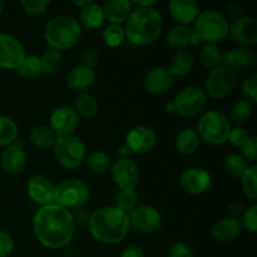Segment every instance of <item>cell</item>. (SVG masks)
Returning a JSON list of instances; mask_svg holds the SVG:
<instances>
[{
  "mask_svg": "<svg viewBox=\"0 0 257 257\" xmlns=\"http://www.w3.org/2000/svg\"><path fill=\"white\" fill-rule=\"evenodd\" d=\"M35 237L43 246L52 250L65 247L75 235V221L68 208L57 203L43 206L33 217Z\"/></svg>",
  "mask_w": 257,
  "mask_h": 257,
  "instance_id": "cell-1",
  "label": "cell"
},
{
  "mask_svg": "<svg viewBox=\"0 0 257 257\" xmlns=\"http://www.w3.org/2000/svg\"><path fill=\"white\" fill-rule=\"evenodd\" d=\"M88 228L95 241L104 245H117L124 241L131 230L128 213L115 206L99 207L90 215Z\"/></svg>",
  "mask_w": 257,
  "mask_h": 257,
  "instance_id": "cell-2",
  "label": "cell"
},
{
  "mask_svg": "<svg viewBox=\"0 0 257 257\" xmlns=\"http://www.w3.org/2000/svg\"><path fill=\"white\" fill-rule=\"evenodd\" d=\"M162 29V14L156 8L136 7L125 22V39L137 47H146L160 38Z\"/></svg>",
  "mask_w": 257,
  "mask_h": 257,
  "instance_id": "cell-3",
  "label": "cell"
},
{
  "mask_svg": "<svg viewBox=\"0 0 257 257\" xmlns=\"http://www.w3.org/2000/svg\"><path fill=\"white\" fill-rule=\"evenodd\" d=\"M82 37L79 22L70 15H57L47 23L44 28V39L50 49L68 50L74 47Z\"/></svg>",
  "mask_w": 257,
  "mask_h": 257,
  "instance_id": "cell-4",
  "label": "cell"
},
{
  "mask_svg": "<svg viewBox=\"0 0 257 257\" xmlns=\"http://www.w3.org/2000/svg\"><path fill=\"white\" fill-rule=\"evenodd\" d=\"M193 24V33L197 39L205 44L223 42L230 33L227 18L216 9H207L200 13Z\"/></svg>",
  "mask_w": 257,
  "mask_h": 257,
  "instance_id": "cell-5",
  "label": "cell"
},
{
  "mask_svg": "<svg viewBox=\"0 0 257 257\" xmlns=\"http://www.w3.org/2000/svg\"><path fill=\"white\" fill-rule=\"evenodd\" d=\"M231 123L220 110H208L203 113L197 122L196 132L200 140L211 146H222L227 142L231 132Z\"/></svg>",
  "mask_w": 257,
  "mask_h": 257,
  "instance_id": "cell-6",
  "label": "cell"
},
{
  "mask_svg": "<svg viewBox=\"0 0 257 257\" xmlns=\"http://www.w3.org/2000/svg\"><path fill=\"white\" fill-rule=\"evenodd\" d=\"M52 150L58 163L68 170L80 167L87 157V147L84 142L74 135L58 136Z\"/></svg>",
  "mask_w": 257,
  "mask_h": 257,
  "instance_id": "cell-7",
  "label": "cell"
},
{
  "mask_svg": "<svg viewBox=\"0 0 257 257\" xmlns=\"http://www.w3.org/2000/svg\"><path fill=\"white\" fill-rule=\"evenodd\" d=\"M90 191L79 178H68L58 183L54 188V203L64 208L80 207L89 200Z\"/></svg>",
  "mask_w": 257,
  "mask_h": 257,
  "instance_id": "cell-8",
  "label": "cell"
},
{
  "mask_svg": "<svg viewBox=\"0 0 257 257\" xmlns=\"http://www.w3.org/2000/svg\"><path fill=\"white\" fill-rule=\"evenodd\" d=\"M175 113L185 118H193L200 115L207 104V95L205 90L196 85H188L177 93L172 100Z\"/></svg>",
  "mask_w": 257,
  "mask_h": 257,
  "instance_id": "cell-9",
  "label": "cell"
},
{
  "mask_svg": "<svg viewBox=\"0 0 257 257\" xmlns=\"http://www.w3.org/2000/svg\"><path fill=\"white\" fill-rule=\"evenodd\" d=\"M237 87V74L231 72L225 65L215 68L207 75L205 93L212 99H225L233 93Z\"/></svg>",
  "mask_w": 257,
  "mask_h": 257,
  "instance_id": "cell-10",
  "label": "cell"
},
{
  "mask_svg": "<svg viewBox=\"0 0 257 257\" xmlns=\"http://www.w3.org/2000/svg\"><path fill=\"white\" fill-rule=\"evenodd\" d=\"M27 55L24 45L17 37L0 33V68L15 70Z\"/></svg>",
  "mask_w": 257,
  "mask_h": 257,
  "instance_id": "cell-11",
  "label": "cell"
},
{
  "mask_svg": "<svg viewBox=\"0 0 257 257\" xmlns=\"http://www.w3.org/2000/svg\"><path fill=\"white\" fill-rule=\"evenodd\" d=\"M113 182L119 190H135L140 182V168L131 158H118L110 167Z\"/></svg>",
  "mask_w": 257,
  "mask_h": 257,
  "instance_id": "cell-12",
  "label": "cell"
},
{
  "mask_svg": "<svg viewBox=\"0 0 257 257\" xmlns=\"http://www.w3.org/2000/svg\"><path fill=\"white\" fill-rule=\"evenodd\" d=\"M131 227L141 233H153L160 230L162 216L157 208L152 206H137L128 213Z\"/></svg>",
  "mask_w": 257,
  "mask_h": 257,
  "instance_id": "cell-13",
  "label": "cell"
},
{
  "mask_svg": "<svg viewBox=\"0 0 257 257\" xmlns=\"http://www.w3.org/2000/svg\"><path fill=\"white\" fill-rule=\"evenodd\" d=\"M156 145H157V135L152 128L147 125L133 127L125 137V146L130 148L131 153L145 155L152 151Z\"/></svg>",
  "mask_w": 257,
  "mask_h": 257,
  "instance_id": "cell-14",
  "label": "cell"
},
{
  "mask_svg": "<svg viewBox=\"0 0 257 257\" xmlns=\"http://www.w3.org/2000/svg\"><path fill=\"white\" fill-rule=\"evenodd\" d=\"M79 124V115L69 105H60L53 110L49 127L55 136H69L74 133Z\"/></svg>",
  "mask_w": 257,
  "mask_h": 257,
  "instance_id": "cell-15",
  "label": "cell"
},
{
  "mask_svg": "<svg viewBox=\"0 0 257 257\" xmlns=\"http://www.w3.org/2000/svg\"><path fill=\"white\" fill-rule=\"evenodd\" d=\"M54 188L52 181L43 175H34L29 178L27 185V193L35 205L47 206L54 203Z\"/></svg>",
  "mask_w": 257,
  "mask_h": 257,
  "instance_id": "cell-16",
  "label": "cell"
},
{
  "mask_svg": "<svg viewBox=\"0 0 257 257\" xmlns=\"http://www.w3.org/2000/svg\"><path fill=\"white\" fill-rule=\"evenodd\" d=\"M256 64L257 54L252 48H235L223 54L222 65L228 68L235 74L253 69Z\"/></svg>",
  "mask_w": 257,
  "mask_h": 257,
  "instance_id": "cell-17",
  "label": "cell"
},
{
  "mask_svg": "<svg viewBox=\"0 0 257 257\" xmlns=\"http://www.w3.org/2000/svg\"><path fill=\"white\" fill-rule=\"evenodd\" d=\"M228 35L241 47H253L257 44V20L252 17H242L233 20Z\"/></svg>",
  "mask_w": 257,
  "mask_h": 257,
  "instance_id": "cell-18",
  "label": "cell"
},
{
  "mask_svg": "<svg viewBox=\"0 0 257 257\" xmlns=\"http://www.w3.org/2000/svg\"><path fill=\"white\" fill-rule=\"evenodd\" d=\"M212 178L206 170L191 167L181 175L180 186L188 195H201L210 188Z\"/></svg>",
  "mask_w": 257,
  "mask_h": 257,
  "instance_id": "cell-19",
  "label": "cell"
},
{
  "mask_svg": "<svg viewBox=\"0 0 257 257\" xmlns=\"http://www.w3.org/2000/svg\"><path fill=\"white\" fill-rule=\"evenodd\" d=\"M176 77L172 74L170 68L165 65L155 67L146 74L143 85L148 93L155 95H160L166 93L175 84Z\"/></svg>",
  "mask_w": 257,
  "mask_h": 257,
  "instance_id": "cell-20",
  "label": "cell"
},
{
  "mask_svg": "<svg viewBox=\"0 0 257 257\" xmlns=\"http://www.w3.org/2000/svg\"><path fill=\"white\" fill-rule=\"evenodd\" d=\"M0 166L8 175H19L27 166V153L23 148V142L17 141L13 145L5 147L0 156Z\"/></svg>",
  "mask_w": 257,
  "mask_h": 257,
  "instance_id": "cell-21",
  "label": "cell"
},
{
  "mask_svg": "<svg viewBox=\"0 0 257 257\" xmlns=\"http://www.w3.org/2000/svg\"><path fill=\"white\" fill-rule=\"evenodd\" d=\"M170 14L178 25L193 24L200 14V5L195 0H172L170 2Z\"/></svg>",
  "mask_w": 257,
  "mask_h": 257,
  "instance_id": "cell-22",
  "label": "cell"
},
{
  "mask_svg": "<svg viewBox=\"0 0 257 257\" xmlns=\"http://www.w3.org/2000/svg\"><path fill=\"white\" fill-rule=\"evenodd\" d=\"M95 82L94 69L79 64L73 67L67 75V85L70 90L79 94L85 93Z\"/></svg>",
  "mask_w": 257,
  "mask_h": 257,
  "instance_id": "cell-23",
  "label": "cell"
},
{
  "mask_svg": "<svg viewBox=\"0 0 257 257\" xmlns=\"http://www.w3.org/2000/svg\"><path fill=\"white\" fill-rule=\"evenodd\" d=\"M241 232H242V225L240 220L231 217H223L216 221L215 225L211 228V236L213 240L222 243L236 240L241 235Z\"/></svg>",
  "mask_w": 257,
  "mask_h": 257,
  "instance_id": "cell-24",
  "label": "cell"
},
{
  "mask_svg": "<svg viewBox=\"0 0 257 257\" xmlns=\"http://www.w3.org/2000/svg\"><path fill=\"white\" fill-rule=\"evenodd\" d=\"M166 43L173 49H186L190 45L198 47L201 44L200 40L193 33L192 28L186 27V25H175L168 30L166 35Z\"/></svg>",
  "mask_w": 257,
  "mask_h": 257,
  "instance_id": "cell-25",
  "label": "cell"
},
{
  "mask_svg": "<svg viewBox=\"0 0 257 257\" xmlns=\"http://www.w3.org/2000/svg\"><path fill=\"white\" fill-rule=\"evenodd\" d=\"M133 3L130 0H108L102 5L104 20L109 24L120 25L127 22Z\"/></svg>",
  "mask_w": 257,
  "mask_h": 257,
  "instance_id": "cell-26",
  "label": "cell"
},
{
  "mask_svg": "<svg viewBox=\"0 0 257 257\" xmlns=\"http://www.w3.org/2000/svg\"><path fill=\"white\" fill-rule=\"evenodd\" d=\"M79 19L80 27L83 25L85 29L93 30L100 28L103 25V23L105 22L104 15H103L102 5L90 2L87 7L80 9Z\"/></svg>",
  "mask_w": 257,
  "mask_h": 257,
  "instance_id": "cell-27",
  "label": "cell"
},
{
  "mask_svg": "<svg viewBox=\"0 0 257 257\" xmlns=\"http://www.w3.org/2000/svg\"><path fill=\"white\" fill-rule=\"evenodd\" d=\"M176 148L183 156H191L198 150L201 145V140L196 130L186 128L177 135L175 141Z\"/></svg>",
  "mask_w": 257,
  "mask_h": 257,
  "instance_id": "cell-28",
  "label": "cell"
},
{
  "mask_svg": "<svg viewBox=\"0 0 257 257\" xmlns=\"http://www.w3.org/2000/svg\"><path fill=\"white\" fill-rule=\"evenodd\" d=\"M195 65V57L187 49H181L175 53L171 62L170 70L175 77H186L190 74Z\"/></svg>",
  "mask_w": 257,
  "mask_h": 257,
  "instance_id": "cell-29",
  "label": "cell"
},
{
  "mask_svg": "<svg viewBox=\"0 0 257 257\" xmlns=\"http://www.w3.org/2000/svg\"><path fill=\"white\" fill-rule=\"evenodd\" d=\"M55 140L57 136L50 130L49 125H37L30 131V143L39 150H52Z\"/></svg>",
  "mask_w": 257,
  "mask_h": 257,
  "instance_id": "cell-30",
  "label": "cell"
},
{
  "mask_svg": "<svg viewBox=\"0 0 257 257\" xmlns=\"http://www.w3.org/2000/svg\"><path fill=\"white\" fill-rule=\"evenodd\" d=\"M14 72L22 79H38L43 74L39 57L34 54L25 55L23 62Z\"/></svg>",
  "mask_w": 257,
  "mask_h": 257,
  "instance_id": "cell-31",
  "label": "cell"
},
{
  "mask_svg": "<svg viewBox=\"0 0 257 257\" xmlns=\"http://www.w3.org/2000/svg\"><path fill=\"white\" fill-rule=\"evenodd\" d=\"M223 54L225 53L217 44H205L200 50V60L203 67L212 70L222 65Z\"/></svg>",
  "mask_w": 257,
  "mask_h": 257,
  "instance_id": "cell-32",
  "label": "cell"
},
{
  "mask_svg": "<svg viewBox=\"0 0 257 257\" xmlns=\"http://www.w3.org/2000/svg\"><path fill=\"white\" fill-rule=\"evenodd\" d=\"M73 109L75 110L78 115H82L84 118H92L98 113L99 105H98L97 99L92 94L82 93L75 98Z\"/></svg>",
  "mask_w": 257,
  "mask_h": 257,
  "instance_id": "cell-33",
  "label": "cell"
},
{
  "mask_svg": "<svg viewBox=\"0 0 257 257\" xmlns=\"http://www.w3.org/2000/svg\"><path fill=\"white\" fill-rule=\"evenodd\" d=\"M19 127L14 119L0 115V147H8L18 141Z\"/></svg>",
  "mask_w": 257,
  "mask_h": 257,
  "instance_id": "cell-34",
  "label": "cell"
},
{
  "mask_svg": "<svg viewBox=\"0 0 257 257\" xmlns=\"http://www.w3.org/2000/svg\"><path fill=\"white\" fill-rule=\"evenodd\" d=\"M85 162H87V167L89 168L92 172L98 173V175H103V173L110 171L112 167V160L107 153L102 152V151H94L90 152L89 155L85 157Z\"/></svg>",
  "mask_w": 257,
  "mask_h": 257,
  "instance_id": "cell-35",
  "label": "cell"
},
{
  "mask_svg": "<svg viewBox=\"0 0 257 257\" xmlns=\"http://www.w3.org/2000/svg\"><path fill=\"white\" fill-rule=\"evenodd\" d=\"M248 165L242 156L237 153H230L223 160V171L226 175H228L232 178H241L247 170Z\"/></svg>",
  "mask_w": 257,
  "mask_h": 257,
  "instance_id": "cell-36",
  "label": "cell"
},
{
  "mask_svg": "<svg viewBox=\"0 0 257 257\" xmlns=\"http://www.w3.org/2000/svg\"><path fill=\"white\" fill-rule=\"evenodd\" d=\"M40 67L43 74H54L62 68L63 57L60 52L54 49H48L39 57Z\"/></svg>",
  "mask_w": 257,
  "mask_h": 257,
  "instance_id": "cell-37",
  "label": "cell"
},
{
  "mask_svg": "<svg viewBox=\"0 0 257 257\" xmlns=\"http://www.w3.org/2000/svg\"><path fill=\"white\" fill-rule=\"evenodd\" d=\"M241 186H242L243 195L247 200L255 202L257 200V166H248L243 176L241 177Z\"/></svg>",
  "mask_w": 257,
  "mask_h": 257,
  "instance_id": "cell-38",
  "label": "cell"
},
{
  "mask_svg": "<svg viewBox=\"0 0 257 257\" xmlns=\"http://www.w3.org/2000/svg\"><path fill=\"white\" fill-rule=\"evenodd\" d=\"M138 195L135 190H119V192L115 195L114 206L119 210L124 211L125 213H130L131 211L137 207Z\"/></svg>",
  "mask_w": 257,
  "mask_h": 257,
  "instance_id": "cell-39",
  "label": "cell"
},
{
  "mask_svg": "<svg viewBox=\"0 0 257 257\" xmlns=\"http://www.w3.org/2000/svg\"><path fill=\"white\" fill-rule=\"evenodd\" d=\"M103 40L110 48L120 47L125 40L124 28H122L120 25L109 24L103 30Z\"/></svg>",
  "mask_w": 257,
  "mask_h": 257,
  "instance_id": "cell-40",
  "label": "cell"
},
{
  "mask_svg": "<svg viewBox=\"0 0 257 257\" xmlns=\"http://www.w3.org/2000/svg\"><path fill=\"white\" fill-rule=\"evenodd\" d=\"M251 114H252V105L246 99L237 100L231 108V119L238 125L247 122Z\"/></svg>",
  "mask_w": 257,
  "mask_h": 257,
  "instance_id": "cell-41",
  "label": "cell"
},
{
  "mask_svg": "<svg viewBox=\"0 0 257 257\" xmlns=\"http://www.w3.org/2000/svg\"><path fill=\"white\" fill-rule=\"evenodd\" d=\"M23 10L32 17H39L47 13L49 9V0H23L20 3Z\"/></svg>",
  "mask_w": 257,
  "mask_h": 257,
  "instance_id": "cell-42",
  "label": "cell"
},
{
  "mask_svg": "<svg viewBox=\"0 0 257 257\" xmlns=\"http://www.w3.org/2000/svg\"><path fill=\"white\" fill-rule=\"evenodd\" d=\"M250 138V135H248V131L246 128L241 127V125H237L235 128H231V132L228 135L227 142L230 143L232 147L235 148H241L246 143V141Z\"/></svg>",
  "mask_w": 257,
  "mask_h": 257,
  "instance_id": "cell-43",
  "label": "cell"
},
{
  "mask_svg": "<svg viewBox=\"0 0 257 257\" xmlns=\"http://www.w3.org/2000/svg\"><path fill=\"white\" fill-rule=\"evenodd\" d=\"M241 90H242V94L246 97V100H248L250 103L257 102V75L255 73L243 80L242 85H241Z\"/></svg>",
  "mask_w": 257,
  "mask_h": 257,
  "instance_id": "cell-44",
  "label": "cell"
},
{
  "mask_svg": "<svg viewBox=\"0 0 257 257\" xmlns=\"http://www.w3.org/2000/svg\"><path fill=\"white\" fill-rule=\"evenodd\" d=\"M240 150L243 160L255 165L257 161V138L255 136H250V138L246 141V143Z\"/></svg>",
  "mask_w": 257,
  "mask_h": 257,
  "instance_id": "cell-45",
  "label": "cell"
},
{
  "mask_svg": "<svg viewBox=\"0 0 257 257\" xmlns=\"http://www.w3.org/2000/svg\"><path fill=\"white\" fill-rule=\"evenodd\" d=\"M242 228L245 227L246 230L250 232H256L257 231V206L252 205L245 210L242 217L240 220Z\"/></svg>",
  "mask_w": 257,
  "mask_h": 257,
  "instance_id": "cell-46",
  "label": "cell"
},
{
  "mask_svg": "<svg viewBox=\"0 0 257 257\" xmlns=\"http://www.w3.org/2000/svg\"><path fill=\"white\" fill-rule=\"evenodd\" d=\"M98 62H99V52H98V49L93 47L84 49V52L82 53V65L90 68V69H94Z\"/></svg>",
  "mask_w": 257,
  "mask_h": 257,
  "instance_id": "cell-47",
  "label": "cell"
},
{
  "mask_svg": "<svg viewBox=\"0 0 257 257\" xmlns=\"http://www.w3.org/2000/svg\"><path fill=\"white\" fill-rule=\"evenodd\" d=\"M14 250V240L7 231L0 230V257H7Z\"/></svg>",
  "mask_w": 257,
  "mask_h": 257,
  "instance_id": "cell-48",
  "label": "cell"
},
{
  "mask_svg": "<svg viewBox=\"0 0 257 257\" xmlns=\"http://www.w3.org/2000/svg\"><path fill=\"white\" fill-rule=\"evenodd\" d=\"M168 257H195L192 248L183 242H176L171 246Z\"/></svg>",
  "mask_w": 257,
  "mask_h": 257,
  "instance_id": "cell-49",
  "label": "cell"
},
{
  "mask_svg": "<svg viewBox=\"0 0 257 257\" xmlns=\"http://www.w3.org/2000/svg\"><path fill=\"white\" fill-rule=\"evenodd\" d=\"M245 210H246V208L243 207L242 203H240V202L231 203V205L228 206V213H230V216H228V217L236 218V220H240V218L242 217Z\"/></svg>",
  "mask_w": 257,
  "mask_h": 257,
  "instance_id": "cell-50",
  "label": "cell"
},
{
  "mask_svg": "<svg viewBox=\"0 0 257 257\" xmlns=\"http://www.w3.org/2000/svg\"><path fill=\"white\" fill-rule=\"evenodd\" d=\"M120 257H146L145 250L141 246L131 245L122 252Z\"/></svg>",
  "mask_w": 257,
  "mask_h": 257,
  "instance_id": "cell-51",
  "label": "cell"
},
{
  "mask_svg": "<svg viewBox=\"0 0 257 257\" xmlns=\"http://www.w3.org/2000/svg\"><path fill=\"white\" fill-rule=\"evenodd\" d=\"M242 7L240 4H232L230 8H228V15L232 18L233 20H237L240 18H242Z\"/></svg>",
  "mask_w": 257,
  "mask_h": 257,
  "instance_id": "cell-52",
  "label": "cell"
},
{
  "mask_svg": "<svg viewBox=\"0 0 257 257\" xmlns=\"http://www.w3.org/2000/svg\"><path fill=\"white\" fill-rule=\"evenodd\" d=\"M133 4H136V7H140V8H155L156 5L158 4V2L156 0H142V2H135Z\"/></svg>",
  "mask_w": 257,
  "mask_h": 257,
  "instance_id": "cell-53",
  "label": "cell"
},
{
  "mask_svg": "<svg viewBox=\"0 0 257 257\" xmlns=\"http://www.w3.org/2000/svg\"><path fill=\"white\" fill-rule=\"evenodd\" d=\"M119 156H120V158H130V155H131V151H130V148L127 147V146H122V147L119 148Z\"/></svg>",
  "mask_w": 257,
  "mask_h": 257,
  "instance_id": "cell-54",
  "label": "cell"
},
{
  "mask_svg": "<svg viewBox=\"0 0 257 257\" xmlns=\"http://www.w3.org/2000/svg\"><path fill=\"white\" fill-rule=\"evenodd\" d=\"M90 2H92V0H82V2H78V0H77V2H75V0H74V2H72V4L74 5V7L80 8V9H83V8L87 7V5L89 4Z\"/></svg>",
  "mask_w": 257,
  "mask_h": 257,
  "instance_id": "cell-55",
  "label": "cell"
},
{
  "mask_svg": "<svg viewBox=\"0 0 257 257\" xmlns=\"http://www.w3.org/2000/svg\"><path fill=\"white\" fill-rule=\"evenodd\" d=\"M166 112L175 113V105H173L172 102H170V103H167V104H166Z\"/></svg>",
  "mask_w": 257,
  "mask_h": 257,
  "instance_id": "cell-56",
  "label": "cell"
},
{
  "mask_svg": "<svg viewBox=\"0 0 257 257\" xmlns=\"http://www.w3.org/2000/svg\"><path fill=\"white\" fill-rule=\"evenodd\" d=\"M3 8H4V3H3V2H2V0H0V13H2Z\"/></svg>",
  "mask_w": 257,
  "mask_h": 257,
  "instance_id": "cell-57",
  "label": "cell"
}]
</instances>
